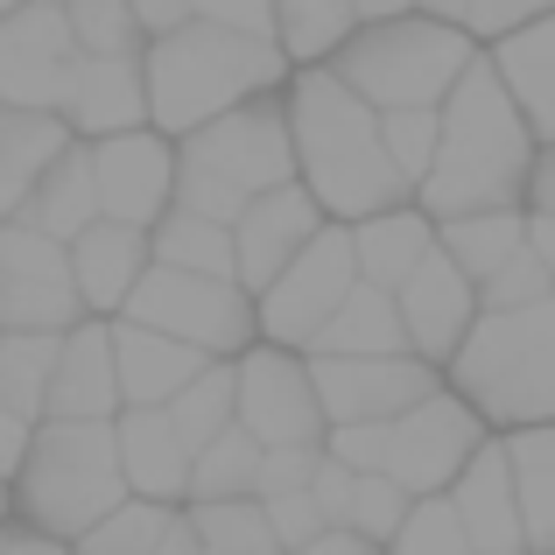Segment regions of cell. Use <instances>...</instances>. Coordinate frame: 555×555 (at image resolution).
Segmentation results:
<instances>
[{
  "label": "cell",
  "instance_id": "cell-13",
  "mask_svg": "<svg viewBox=\"0 0 555 555\" xmlns=\"http://www.w3.org/2000/svg\"><path fill=\"white\" fill-rule=\"evenodd\" d=\"M317 408L331 422H393L408 415L415 401L436 393L429 359H401V352H379V359H317L310 373Z\"/></svg>",
  "mask_w": 555,
  "mask_h": 555
},
{
  "label": "cell",
  "instance_id": "cell-40",
  "mask_svg": "<svg viewBox=\"0 0 555 555\" xmlns=\"http://www.w3.org/2000/svg\"><path fill=\"white\" fill-rule=\"evenodd\" d=\"M436 134H443V113L436 106L379 113V149H387V163L401 169V183H422V169H429V155H436Z\"/></svg>",
  "mask_w": 555,
  "mask_h": 555
},
{
  "label": "cell",
  "instance_id": "cell-15",
  "mask_svg": "<svg viewBox=\"0 0 555 555\" xmlns=\"http://www.w3.org/2000/svg\"><path fill=\"white\" fill-rule=\"evenodd\" d=\"M92 155V197L99 218H120V225H155L169 197V177H177V155L163 149L155 134H99Z\"/></svg>",
  "mask_w": 555,
  "mask_h": 555
},
{
  "label": "cell",
  "instance_id": "cell-18",
  "mask_svg": "<svg viewBox=\"0 0 555 555\" xmlns=\"http://www.w3.org/2000/svg\"><path fill=\"white\" fill-rule=\"evenodd\" d=\"M450 506L472 555H528V528H520V500H514V472H506L500 443H478L464 457V472L450 478Z\"/></svg>",
  "mask_w": 555,
  "mask_h": 555
},
{
  "label": "cell",
  "instance_id": "cell-10",
  "mask_svg": "<svg viewBox=\"0 0 555 555\" xmlns=\"http://www.w3.org/2000/svg\"><path fill=\"white\" fill-rule=\"evenodd\" d=\"M70 64H78V42H70L64 0H22L14 14H0V106L56 113Z\"/></svg>",
  "mask_w": 555,
  "mask_h": 555
},
{
  "label": "cell",
  "instance_id": "cell-34",
  "mask_svg": "<svg viewBox=\"0 0 555 555\" xmlns=\"http://www.w3.org/2000/svg\"><path fill=\"white\" fill-rule=\"evenodd\" d=\"M254 472H260V443L232 422V429H218L211 443L190 457V492H197V500H246V492H254Z\"/></svg>",
  "mask_w": 555,
  "mask_h": 555
},
{
  "label": "cell",
  "instance_id": "cell-52",
  "mask_svg": "<svg viewBox=\"0 0 555 555\" xmlns=\"http://www.w3.org/2000/svg\"><path fill=\"white\" fill-rule=\"evenodd\" d=\"M296 555H379V542H366V534H352V528H324L317 542H302Z\"/></svg>",
  "mask_w": 555,
  "mask_h": 555
},
{
  "label": "cell",
  "instance_id": "cell-37",
  "mask_svg": "<svg viewBox=\"0 0 555 555\" xmlns=\"http://www.w3.org/2000/svg\"><path fill=\"white\" fill-rule=\"evenodd\" d=\"M163 528H169V506L120 500L106 520H92V528L78 534V555H149L155 542H163Z\"/></svg>",
  "mask_w": 555,
  "mask_h": 555
},
{
  "label": "cell",
  "instance_id": "cell-9",
  "mask_svg": "<svg viewBox=\"0 0 555 555\" xmlns=\"http://www.w3.org/2000/svg\"><path fill=\"white\" fill-rule=\"evenodd\" d=\"M359 282V260H352V232H324L317 225L302 240V254L260 288V324H268L274 345H310L317 324L345 302V288Z\"/></svg>",
  "mask_w": 555,
  "mask_h": 555
},
{
  "label": "cell",
  "instance_id": "cell-12",
  "mask_svg": "<svg viewBox=\"0 0 555 555\" xmlns=\"http://www.w3.org/2000/svg\"><path fill=\"white\" fill-rule=\"evenodd\" d=\"M472 450H478V415L450 393H429V401H415L408 415L387 422V464L379 472L408 492H443Z\"/></svg>",
  "mask_w": 555,
  "mask_h": 555
},
{
  "label": "cell",
  "instance_id": "cell-28",
  "mask_svg": "<svg viewBox=\"0 0 555 555\" xmlns=\"http://www.w3.org/2000/svg\"><path fill=\"white\" fill-rule=\"evenodd\" d=\"M500 450H506V472H514L528 548L555 555V422H528V429H514Z\"/></svg>",
  "mask_w": 555,
  "mask_h": 555
},
{
  "label": "cell",
  "instance_id": "cell-45",
  "mask_svg": "<svg viewBox=\"0 0 555 555\" xmlns=\"http://www.w3.org/2000/svg\"><path fill=\"white\" fill-rule=\"evenodd\" d=\"M260 514H268V528H274V548H302V542L324 534V514H317L310 486H302V492H268Z\"/></svg>",
  "mask_w": 555,
  "mask_h": 555
},
{
  "label": "cell",
  "instance_id": "cell-3",
  "mask_svg": "<svg viewBox=\"0 0 555 555\" xmlns=\"http://www.w3.org/2000/svg\"><path fill=\"white\" fill-rule=\"evenodd\" d=\"M274 78H282L274 36H240V28L197 22V14L155 36V50L141 56V92H149V113L163 120V134H190V127L218 120L225 106L268 92Z\"/></svg>",
  "mask_w": 555,
  "mask_h": 555
},
{
  "label": "cell",
  "instance_id": "cell-58",
  "mask_svg": "<svg viewBox=\"0 0 555 555\" xmlns=\"http://www.w3.org/2000/svg\"><path fill=\"white\" fill-rule=\"evenodd\" d=\"M415 8H429L436 22H464V0H415Z\"/></svg>",
  "mask_w": 555,
  "mask_h": 555
},
{
  "label": "cell",
  "instance_id": "cell-25",
  "mask_svg": "<svg viewBox=\"0 0 555 555\" xmlns=\"http://www.w3.org/2000/svg\"><path fill=\"white\" fill-rule=\"evenodd\" d=\"M401 345H408V331H401L393 296H387V288H373V282H352V288H345V302L317 324L310 352L317 359H379V352H401Z\"/></svg>",
  "mask_w": 555,
  "mask_h": 555
},
{
  "label": "cell",
  "instance_id": "cell-50",
  "mask_svg": "<svg viewBox=\"0 0 555 555\" xmlns=\"http://www.w3.org/2000/svg\"><path fill=\"white\" fill-rule=\"evenodd\" d=\"M520 197L534 204V218H555V141H542V155L528 163V183H520Z\"/></svg>",
  "mask_w": 555,
  "mask_h": 555
},
{
  "label": "cell",
  "instance_id": "cell-36",
  "mask_svg": "<svg viewBox=\"0 0 555 555\" xmlns=\"http://www.w3.org/2000/svg\"><path fill=\"white\" fill-rule=\"evenodd\" d=\"M352 0H274V50L282 56H331L352 36Z\"/></svg>",
  "mask_w": 555,
  "mask_h": 555
},
{
  "label": "cell",
  "instance_id": "cell-48",
  "mask_svg": "<svg viewBox=\"0 0 555 555\" xmlns=\"http://www.w3.org/2000/svg\"><path fill=\"white\" fill-rule=\"evenodd\" d=\"M352 486H359V472H345L338 457H317V472H310V500H317V514H324V528H345Z\"/></svg>",
  "mask_w": 555,
  "mask_h": 555
},
{
  "label": "cell",
  "instance_id": "cell-19",
  "mask_svg": "<svg viewBox=\"0 0 555 555\" xmlns=\"http://www.w3.org/2000/svg\"><path fill=\"white\" fill-rule=\"evenodd\" d=\"M120 408V373H113V331L106 324H78L56 338L50 359V393L42 415H70V422H106Z\"/></svg>",
  "mask_w": 555,
  "mask_h": 555
},
{
  "label": "cell",
  "instance_id": "cell-35",
  "mask_svg": "<svg viewBox=\"0 0 555 555\" xmlns=\"http://www.w3.org/2000/svg\"><path fill=\"white\" fill-rule=\"evenodd\" d=\"M190 534H197V548H211V555H282L260 500H197Z\"/></svg>",
  "mask_w": 555,
  "mask_h": 555
},
{
  "label": "cell",
  "instance_id": "cell-46",
  "mask_svg": "<svg viewBox=\"0 0 555 555\" xmlns=\"http://www.w3.org/2000/svg\"><path fill=\"white\" fill-rule=\"evenodd\" d=\"M324 457H338L345 472H379V464H387V422H338Z\"/></svg>",
  "mask_w": 555,
  "mask_h": 555
},
{
  "label": "cell",
  "instance_id": "cell-43",
  "mask_svg": "<svg viewBox=\"0 0 555 555\" xmlns=\"http://www.w3.org/2000/svg\"><path fill=\"white\" fill-rule=\"evenodd\" d=\"M169 197H177V211H197V218H211V225H232V218L246 211V197H240V190H232L225 177H211L204 163H190V155H177Z\"/></svg>",
  "mask_w": 555,
  "mask_h": 555
},
{
  "label": "cell",
  "instance_id": "cell-39",
  "mask_svg": "<svg viewBox=\"0 0 555 555\" xmlns=\"http://www.w3.org/2000/svg\"><path fill=\"white\" fill-rule=\"evenodd\" d=\"M64 22H70L78 56H134L141 42V22L127 0H64Z\"/></svg>",
  "mask_w": 555,
  "mask_h": 555
},
{
  "label": "cell",
  "instance_id": "cell-23",
  "mask_svg": "<svg viewBox=\"0 0 555 555\" xmlns=\"http://www.w3.org/2000/svg\"><path fill=\"white\" fill-rule=\"evenodd\" d=\"M64 113L85 134H127V127L149 113V92H141V64L134 56H78L64 85Z\"/></svg>",
  "mask_w": 555,
  "mask_h": 555
},
{
  "label": "cell",
  "instance_id": "cell-30",
  "mask_svg": "<svg viewBox=\"0 0 555 555\" xmlns=\"http://www.w3.org/2000/svg\"><path fill=\"white\" fill-rule=\"evenodd\" d=\"M436 246H443V254L457 260V274L478 288L506 254L528 246V218L520 211H464V218H443V240Z\"/></svg>",
  "mask_w": 555,
  "mask_h": 555
},
{
  "label": "cell",
  "instance_id": "cell-42",
  "mask_svg": "<svg viewBox=\"0 0 555 555\" xmlns=\"http://www.w3.org/2000/svg\"><path fill=\"white\" fill-rule=\"evenodd\" d=\"M542 296H555V282H548L542 260H534V246L506 254L500 268L478 282V310H528V302H542Z\"/></svg>",
  "mask_w": 555,
  "mask_h": 555
},
{
  "label": "cell",
  "instance_id": "cell-49",
  "mask_svg": "<svg viewBox=\"0 0 555 555\" xmlns=\"http://www.w3.org/2000/svg\"><path fill=\"white\" fill-rule=\"evenodd\" d=\"M534 14H555V0H464V22L478 36H506V28L534 22Z\"/></svg>",
  "mask_w": 555,
  "mask_h": 555
},
{
  "label": "cell",
  "instance_id": "cell-38",
  "mask_svg": "<svg viewBox=\"0 0 555 555\" xmlns=\"http://www.w3.org/2000/svg\"><path fill=\"white\" fill-rule=\"evenodd\" d=\"M393 555H472L450 492H415V500H408L401 528H393Z\"/></svg>",
  "mask_w": 555,
  "mask_h": 555
},
{
  "label": "cell",
  "instance_id": "cell-2",
  "mask_svg": "<svg viewBox=\"0 0 555 555\" xmlns=\"http://www.w3.org/2000/svg\"><path fill=\"white\" fill-rule=\"evenodd\" d=\"M288 141H296V163L310 177V197L331 204L338 218H373L401 204V169L379 149V113L338 70H310L296 85V106H288Z\"/></svg>",
  "mask_w": 555,
  "mask_h": 555
},
{
  "label": "cell",
  "instance_id": "cell-16",
  "mask_svg": "<svg viewBox=\"0 0 555 555\" xmlns=\"http://www.w3.org/2000/svg\"><path fill=\"white\" fill-rule=\"evenodd\" d=\"M317 232V197L296 183H274L260 197H246V211L232 218V282L268 288L288 260L302 254V240Z\"/></svg>",
  "mask_w": 555,
  "mask_h": 555
},
{
  "label": "cell",
  "instance_id": "cell-55",
  "mask_svg": "<svg viewBox=\"0 0 555 555\" xmlns=\"http://www.w3.org/2000/svg\"><path fill=\"white\" fill-rule=\"evenodd\" d=\"M149 555H204V548H197V534H190V520H177V514H169V528H163V542H155Z\"/></svg>",
  "mask_w": 555,
  "mask_h": 555
},
{
  "label": "cell",
  "instance_id": "cell-20",
  "mask_svg": "<svg viewBox=\"0 0 555 555\" xmlns=\"http://www.w3.org/2000/svg\"><path fill=\"white\" fill-rule=\"evenodd\" d=\"M149 268V232L120 225V218H92V225L70 240V282H78L85 310H120L127 288Z\"/></svg>",
  "mask_w": 555,
  "mask_h": 555
},
{
  "label": "cell",
  "instance_id": "cell-59",
  "mask_svg": "<svg viewBox=\"0 0 555 555\" xmlns=\"http://www.w3.org/2000/svg\"><path fill=\"white\" fill-rule=\"evenodd\" d=\"M14 8H22V0H0V14H14Z\"/></svg>",
  "mask_w": 555,
  "mask_h": 555
},
{
  "label": "cell",
  "instance_id": "cell-17",
  "mask_svg": "<svg viewBox=\"0 0 555 555\" xmlns=\"http://www.w3.org/2000/svg\"><path fill=\"white\" fill-rule=\"evenodd\" d=\"M393 310H401V331L422 359H443V352H457V338L472 331L478 288L457 274V260H450L443 246H429V254L408 268V282L393 288Z\"/></svg>",
  "mask_w": 555,
  "mask_h": 555
},
{
  "label": "cell",
  "instance_id": "cell-60",
  "mask_svg": "<svg viewBox=\"0 0 555 555\" xmlns=\"http://www.w3.org/2000/svg\"><path fill=\"white\" fill-rule=\"evenodd\" d=\"M0 506H8V492H0Z\"/></svg>",
  "mask_w": 555,
  "mask_h": 555
},
{
  "label": "cell",
  "instance_id": "cell-56",
  "mask_svg": "<svg viewBox=\"0 0 555 555\" xmlns=\"http://www.w3.org/2000/svg\"><path fill=\"white\" fill-rule=\"evenodd\" d=\"M528 246H534V260L548 268V282H555V218H528Z\"/></svg>",
  "mask_w": 555,
  "mask_h": 555
},
{
  "label": "cell",
  "instance_id": "cell-44",
  "mask_svg": "<svg viewBox=\"0 0 555 555\" xmlns=\"http://www.w3.org/2000/svg\"><path fill=\"white\" fill-rule=\"evenodd\" d=\"M324 457V443H260V472H254V500L268 492H302Z\"/></svg>",
  "mask_w": 555,
  "mask_h": 555
},
{
  "label": "cell",
  "instance_id": "cell-41",
  "mask_svg": "<svg viewBox=\"0 0 555 555\" xmlns=\"http://www.w3.org/2000/svg\"><path fill=\"white\" fill-rule=\"evenodd\" d=\"M408 500H415V492H408V486H393L387 472H359L352 506H345V528H352V534H366V542H393V528H401Z\"/></svg>",
  "mask_w": 555,
  "mask_h": 555
},
{
  "label": "cell",
  "instance_id": "cell-31",
  "mask_svg": "<svg viewBox=\"0 0 555 555\" xmlns=\"http://www.w3.org/2000/svg\"><path fill=\"white\" fill-rule=\"evenodd\" d=\"M232 393H240V379H232V366H197L183 379L177 393L163 401V415H169V429L190 443V457H197L204 443H211L218 429H232Z\"/></svg>",
  "mask_w": 555,
  "mask_h": 555
},
{
  "label": "cell",
  "instance_id": "cell-27",
  "mask_svg": "<svg viewBox=\"0 0 555 555\" xmlns=\"http://www.w3.org/2000/svg\"><path fill=\"white\" fill-rule=\"evenodd\" d=\"M14 218H22L28 232H50V240L70 246V240H78V232L99 218V197H92V155H85V149H64V155H56V163L36 177V190L22 197V211H14Z\"/></svg>",
  "mask_w": 555,
  "mask_h": 555
},
{
  "label": "cell",
  "instance_id": "cell-54",
  "mask_svg": "<svg viewBox=\"0 0 555 555\" xmlns=\"http://www.w3.org/2000/svg\"><path fill=\"white\" fill-rule=\"evenodd\" d=\"M22 450H28V422L14 408H0V478L22 472Z\"/></svg>",
  "mask_w": 555,
  "mask_h": 555
},
{
  "label": "cell",
  "instance_id": "cell-1",
  "mask_svg": "<svg viewBox=\"0 0 555 555\" xmlns=\"http://www.w3.org/2000/svg\"><path fill=\"white\" fill-rule=\"evenodd\" d=\"M436 113H443V134H436V155L422 169V204L443 218L514 211L528 163H534V134L520 120V106L506 99L500 70L486 56H472Z\"/></svg>",
  "mask_w": 555,
  "mask_h": 555
},
{
  "label": "cell",
  "instance_id": "cell-29",
  "mask_svg": "<svg viewBox=\"0 0 555 555\" xmlns=\"http://www.w3.org/2000/svg\"><path fill=\"white\" fill-rule=\"evenodd\" d=\"M436 246V232H429V218H415V211H373L366 225L352 232V260H359V282H373V288H401L408 282V268H415L422 254Z\"/></svg>",
  "mask_w": 555,
  "mask_h": 555
},
{
  "label": "cell",
  "instance_id": "cell-21",
  "mask_svg": "<svg viewBox=\"0 0 555 555\" xmlns=\"http://www.w3.org/2000/svg\"><path fill=\"white\" fill-rule=\"evenodd\" d=\"M113 443H120V478L141 500L169 506L177 492H190V443L169 429L163 408H127V415L113 422Z\"/></svg>",
  "mask_w": 555,
  "mask_h": 555
},
{
  "label": "cell",
  "instance_id": "cell-47",
  "mask_svg": "<svg viewBox=\"0 0 555 555\" xmlns=\"http://www.w3.org/2000/svg\"><path fill=\"white\" fill-rule=\"evenodd\" d=\"M197 22L240 28V36H274V0H190Z\"/></svg>",
  "mask_w": 555,
  "mask_h": 555
},
{
  "label": "cell",
  "instance_id": "cell-5",
  "mask_svg": "<svg viewBox=\"0 0 555 555\" xmlns=\"http://www.w3.org/2000/svg\"><path fill=\"white\" fill-rule=\"evenodd\" d=\"M127 500L120 478V443H113V422H70L50 415L42 429H28L22 450V514L28 528L56 534V542H78L92 520H106Z\"/></svg>",
  "mask_w": 555,
  "mask_h": 555
},
{
  "label": "cell",
  "instance_id": "cell-8",
  "mask_svg": "<svg viewBox=\"0 0 555 555\" xmlns=\"http://www.w3.org/2000/svg\"><path fill=\"white\" fill-rule=\"evenodd\" d=\"M78 310L70 246L28 232L22 218H0V331H70Z\"/></svg>",
  "mask_w": 555,
  "mask_h": 555
},
{
  "label": "cell",
  "instance_id": "cell-4",
  "mask_svg": "<svg viewBox=\"0 0 555 555\" xmlns=\"http://www.w3.org/2000/svg\"><path fill=\"white\" fill-rule=\"evenodd\" d=\"M450 373H457L464 408L506 429L555 422V296L528 310H478L450 352Z\"/></svg>",
  "mask_w": 555,
  "mask_h": 555
},
{
  "label": "cell",
  "instance_id": "cell-11",
  "mask_svg": "<svg viewBox=\"0 0 555 555\" xmlns=\"http://www.w3.org/2000/svg\"><path fill=\"white\" fill-rule=\"evenodd\" d=\"M190 163H204L211 177H225L240 197H260V190L288 183V169H296V141H288V113L274 106H225L218 120L190 127Z\"/></svg>",
  "mask_w": 555,
  "mask_h": 555
},
{
  "label": "cell",
  "instance_id": "cell-6",
  "mask_svg": "<svg viewBox=\"0 0 555 555\" xmlns=\"http://www.w3.org/2000/svg\"><path fill=\"white\" fill-rule=\"evenodd\" d=\"M472 64V42L457 36V22H366L359 36L338 42V78L366 99L373 113L401 106H443V92L457 85V70Z\"/></svg>",
  "mask_w": 555,
  "mask_h": 555
},
{
  "label": "cell",
  "instance_id": "cell-24",
  "mask_svg": "<svg viewBox=\"0 0 555 555\" xmlns=\"http://www.w3.org/2000/svg\"><path fill=\"white\" fill-rule=\"evenodd\" d=\"M197 366H204L197 345L163 338V331L134 324V317H127V324H113V373H120V401H134V408H163Z\"/></svg>",
  "mask_w": 555,
  "mask_h": 555
},
{
  "label": "cell",
  "instance_id": "cell-51",
  "mask_svg": "<svg viewBox=\"0 0 555 555\" xmlns=\"http://www.w3.org/2000/svg\"><path fill=\"white\" fill-rule=\"evenodd\" d=\"M127 8H134L141 36H169V28L190 22V0H127Z\"/></svg>",
  "mask_w": 555,
  "mask_h": 555
},
{
  "label": "cell",
  "instance_id": "cell-57",
  "mask_svg": "<svg viewBox=\"0 0 555 555\" xmlns=\"http://www.w3.org/2000/svg\"><path fill=\"white\" fill-rule=\"evenodd\" d=\"M415 0H352V14L359 22H393V14H408Z\"/></svg>",
  "mask_w": 555,
  "mask_h": 555
},
{
  "label": "cell",
  "instance_id": "cell-32",
  "mask_svg": "<svg viewBox=\"0 0 555 555\" xmlns=\"http://www.w3.org/2000/svg\"><path fill=\"white\" fill-rule=\"evenodd\" d=\"M56 338H64V331H0V408H14L22 422L42 415Z\"/></svg>",
  "mask_w": 555,
  "mask_h": 555
},
{
  "label": "cell",
  "instance_id": "cell-33",
  "mask_svg": "<svg viewBox=\"0 0 555 555\" xmlns=\"http://www.w3.org/2000/svg\"><path fill=\"white\" fill-rule=\"evenodd\" d=\"M149 260L232 282V225H211V218H197V211H169L149 240Z\"/></svg>",
  "mask_w": 555,
  "mask_h": 555
},
{
  "label": "cell",
  "instance_id": "cell-26",
  "mask_svg": "<svg viewBox=\"0 0 555 555\" xmlns=\"http://www.w3.org/2000/svg\"><path fill=\"white\" fill-rule=\"evenodd\" d=\"M64 120L36 106H0V218L22 211V197L36 190V177L64 155Z\"/></svg>",
  "mask_w": 555,
  "mask_h": 555
},
{
  "label": "cell",
  "instance_id": "cell-14",
  "mask_svg": "<svg viewBox=\"0 0 555 555\" xmlns=\"http://www.w3.org/2000/svg\"><path fill=\"white\" fill-rule=\"evenodd\" d=\"M232 379H240L232 422H240L254 443H324V408H317V387L296 359L254 352Z\"/></svg>",
  "mask_w": 555,
  "mask_h": 555
},
{
  "label": "cell",
  "instance_id": "cell-53",
  "mask_svg": "<svg viewBox=\"0 0 555 555\" xmlns=\"http://www.w3.org/2000/svg\"><path fill=\"white\" fill-rule=\"evenodd\" d=\"M0 555H70V548L42 528H0Z\"/></svg>",
  "mask_w": 555,
  "mask_h": 555
},
{
  "label": "cell",
  "instance_id": "cell-22",
  "mask_svg": "<svg viewBox=\"0 0 555 555\" xmlns=\"http://www.w3.org/2000/svg\"><path fill=\"white\" fill-rule=\"evenodd\" d=\"M492 70H500L506 99L520 106L528 134L534 141H555V14H534V22L506 28Z\"/></svg>",
  "mask_w": 555,
  "mask_h": 555
},
{
  "label": "cell",
  "instance_id": "cell-7",
  "mask_svg": "<svg viewBox=\"0 0 555 555\" xmlns=\"http://www.w3.org/2000/svg\"><path fill=\"white\" fill-rule=\"evenodd\" d=\"M127 317L163 331V338L197 345V352H240L246 331H254V310H246V296L232 282L190 274V268H163V260H149L141 282L127 288Z\"/></svg>",
  "mask_w": 555,
  "mask_h": 555
}]
</instances>
